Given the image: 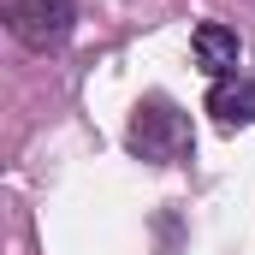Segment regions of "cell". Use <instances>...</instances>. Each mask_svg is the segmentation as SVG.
Listing matches in <instances>:
<instances>
[{
    "label": "cell",
    "mask_w": 255,
    "mask_h": 255,
    "mask_svg": "<svg viewBox=\"0 0 255 255\" xmlns=\"http://www.w3.org/2000/svg\"><path fill=\"white\" fill-rule=\"evenodd\" d=\"M125 142H130V154H142V160H154V166H172V160H184V154L196 148L190 119H184V113H178L166 95H148V101H136Z\"/></svg>",
    "instance_id": "6da1fadb"
},
{
    "label": "cell",
    "mask_w": 255,
    "mask_h": 255,
    "mask_svg": "<svg viewBox=\"0 0 255 255\" xmlns=\"http://www.w3.org/2000/svg\"><path fill=\"white\" fill-rule=\"evenodd\" d=\"M6 30L30 54H54L77 30V0H6Z\"/></svg>",
    "instance_id": "7a4b0ae2"
},
{
    "label": "cell",
    "mask_w": 255,
    "mask_h": 255,
    "mask_svg": "<svg viewBox=\"0 0 255 255\" xmlns=\"http://www.w3.org/2000/svg\"><path fill=\"white\" fill-rule=\"evenodd\" d=\"M190 48H196V65H202L214 83H220V77H238V65H244V42H238L232 24H196Z\"/></svg>",
    "instance_id": "3957f363"
},
{
    "label": "cell",
    "mask_w": 255,
    "mask_h": 255,
    "mask_svg": "<svg viewBox=\"0 0 255 255\" xmlns=\"http://www.w3.org/2000/svg\"><path fill=\"white\" fill-rule=\"evenodd\" d=\"M208 113L220 119V125H255V77H220L214 89H208Z\"/></svg>",
    "instance_id": "277c9868"
}]
</instances>
